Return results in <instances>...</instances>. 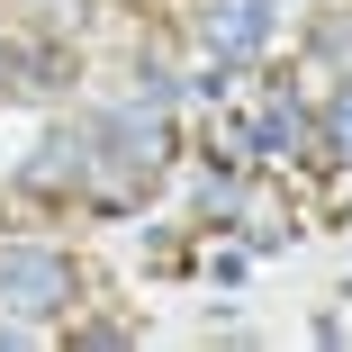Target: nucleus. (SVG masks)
I'll return each instance as SVG.
<instances>
[{"label": "nucleus", "instance_id": "nucleus-1", "mask_svg": "<svg viewBox=\"0 0 352 352\" xmlns=\"http://www.w3.org/2000/svg\"><path fill=\"white\" fill-rule=\"evenodd\" d=\"M163 163H172L163 109L126 100V109H109V118L91 126V190H100V208H135V199L163 181Z\"/></svg>", "mask_w": 352, "mask_h": 352}, {"label": "nucleus", "instance_id": "nucleus-2", "mask_svg": "<svg viewBox=\"0 0 352 352\" xmlns=\"http://www.w3.org/2000/svg\"><path fill=\"white\" fill-rule=\"evenodd\" d=\"M73 298H82L73 253H45V244H10L0 253V316L10 325H54Z\"/></svg>", "mask_w": 352, "mask_h": 352}, {"label": "nucleus", "instance_id": "nucleus-3", "mask_svg": "<svg viewBox=\"0 0 352 352\" xmlns=\"http://www.w3.org/2000/svg\"><path fill=\"white\" fill-rule=\"evenodd\" d=\"M271 19H280V0H199V45L217 73H235V63H253L271 45Z\"/></svg>", "mask_w": 352, "mask_h": 352}, {"label": "nucleus", "instance_id": "nucleus-4", "mask_svg": "<svg viewBox=\"0 0 352 352\" xmlns=\"http://www.w3.org/2000/svg\"><path fill=\"white\" fill-rule=\"evenodd\" d=\"M91 181V126H54L45 145L19 163V190L28 199H63V190H82Z\"/></svg>", "mask_w": 352, "mask_h": 352}, {"label": "nucleus", "instance_id": "nucleus-5", "mask_svg": "<svg viewBox=\"0 0 352 352\" xmlns=\"http://www.w3.org/2000/svg\"><path fill=\"white\" fill-rule=\"evenodd\" d=\"M244 145H253V163H316V118L298 109V91H271Z\"/></svg>", "mask_w": 352, "mask_h": 352}, {"label": "nucleus", "instance_id": "nucleus-6", "mask_svg": "<svg viewBox=\"0 0 352 352\" xmlns=\"http://www.w3.org/2000/svg\"><path fill=\"white\" fill-rule=\"evenodd\" d=\"M316 163H343V172H352V73H343V91H334L325 118H316Z\"/></svg>", "mask_w": 352, "mask_h": 352}, {"label": "nucleus", "instance_id": "nucleus-7", "mask_svg": "<svg viewBox=\"0 0 352 352\" xmlns=\"http://www.w3.org/2000/svg\"><path fill=\"white\" fill-rule=\"evenodd\" d=\"M316 45H325V54H343V63H352V19H325V36H316Z\"/></svg>", "mask_w": 352, "mask_h": 352}, {"label": "nucleus", "instance_id": "nucleus-8", "mask_svg": "<svg viewBox=\"0 0 352 352\" xmlns=\"http://www.w3.org/2000/svg\"><path fill=\"white\" fill-rule=\"evenodd\" d=\"M10 63H19V54H10V36H0V73H10Z\"/></svg>", "mask_w": 352, "mask_h": 352}]
</instances>
